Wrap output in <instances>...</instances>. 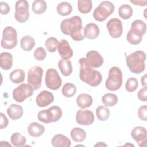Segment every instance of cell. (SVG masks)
Listing matches in <instances>:
<instances>
[{
	"instance_id": "cell-7",
	"label": "cell",
	"mask_w": 147,
	"mask_h": 147,
	"mask_svg": "<svg viewBox=\"0 0 147 147\" xmlns=\"http://www.w3.org/2000/svg\"><path fill=\"white\" fill-rule=\"evenodd\" d=\"M17 44V33L12 26H6L3 30L2 38L1 41V47L5 49H11Z\"/></svg>"
},
{
	"instance_id": "cell-30",
	"label": "cell",
	"mask_w": 147,
	"mask_h": 147,
	"mask_svg": "<svg viewBox=\"0 0 147 147\" xmlns=\"http://www.w3.org/2000/svg\"><path fill=\"white\" fill-rule=\"evenodd\" d=\"M56 10L57 13L62 16H68L72 11V7L68 2H62L57 5Z\"/></svg>"
},
{
	"instance_id": "cell-41",
	"label": "cell",
	"mask_w": 147,
	"mask_h": 147,
	"mask_svg": "<svg viewBox=\"0 0 147 147\" xmlns=\"http://www.w3.org/2000/svg\"><path fill=\"white\" fill-rule=\"evenodd\" d=\"M138 117L142 120L144 121H147V106L144 105L140 107L138 109Z\"/></svg>"
},
{
	"instance_id": "cell-47",
	"label": "cell",
	"mask_w": 147,
	"mask_h": 147,
	"mask_svg": "<svg viewBox=\"0 0 147 147\" xmlns=\"http://www.w3.org/2000/svg\"><path fill=\"white\" fill-rule=\"evenodd\" d=\"M107 145L103 142H99L98 144H95L94 146H107Z\"/></svg>"
},
{
	"instance_id": "cell-27",
	"label": "cell",
	"mask_w": 147,
	"mask_h": 147,
	"mask_svg": "<svg viewBox=\"0 0 147 147\" xmlns=\"http://www.w3.org/2000/svg\"><path fill=\"white\" fill-rule=\"evenodd\" d=\"M25 74L24 71L21 69H17L13 71L9 76L10 80L14 83L18 84L25 80Z\"/></svg>"
},
{
	"instance_id": "cell-13",
	"label": "cell",
	"mask_w": 147,
	"mask_h": 147,
	"mask_svg": "<svg viewBox=\"0 0 147 147\" xmlns=\"http://www.w3.org/2000/svg\"><path fill=\"white\" fill-rule=\"evenodd\" d=\"M75 119L76 122L81 125H90L95 119L94 113L88 110H79L76 114Z\"/></svg>"
},
{
	"instance_id": "cell-6",
	"label": "cell",
	"mask_w": 147,
	"mask_h": 147,
	"mask_svg": "<svg viewBox=\"0 0 147 147\" xmlns=\"http://www.w3.org/2000/svg\"><path fill=\"white\" fill-rule=\"evenodd\" d=\"M114 11L113 3L108 1H102L93 12L94 18L99 22L105 21Z\"/></svg>"
},
{
	"instance_id": "cell-24",
	"label": "cell",
	"mask_w": 147,
	"mask_h": 147,
	"mask_svg": "<svg viewBox=\"0 0 147 147\" xmlns=\"http://www.w3.org/2000/svg\"><path fill=\"white\" fill-rule=\"evenodd\" d=\"M76 103L81 109H86L90 107L93 102L92 96L87 94H81L76 98Z\"/></svg>"
},
{
	"instance_id": "cell-3",
	"label": "cell",
	"mask_w": 147,
	"mask_h": 147,
	"mask_svg": "<svg viewBox=\"0 0 147 147\" xmlns=\"http://www.w3.org/2000/svg\"><path fill=\"white\" fill-rule=\"evenodd\" d=\"M146 53L142 51H136L126 57V65L130 71L135 74H140L145 70Z\"/></svg>"
},
{
	"instance_id": "cell-48",
	"label": "cell",
	"mask_w": 147,
	"mask_h": 147,
	"mask_svg": "<svg viewBox=\"0 0 147 147\" xmlns=\"http://www.w3.org/2000/svg\"><path fill=\"white\" fill-rule=\"evenodd\" d=\"M0 142H1V146H10V147L11 146V145L10 144H9L7 141H1Z\"/></svg>"
},
{
	"instance_id": "cell-35",
	"label": "cell",
	"mask_w": 147,
	"mask_h": 147,
	"mask_svg": "<svg viewBox=\"0 0 147 147\" xmlns=\"http://www.w3.org/2000/svg\"><path fill=\"white\" fill-rule=\"evenodd\" d=\"M63 95L66 98L72 97L76 92V86L71 83H65L61 90Z\"/></svg>"
},
{
	"instance_id": "cell-43",
	"label": "cell",
	"mask_w": 147,
	"mask_h": 147,
	"mask_svg": "<svg viewBox=\"0 0 147 147\" xmlns=\"http://www.w3.org/2000/svg\"><path fill=\"white\" fill-rule=\"evenodd\" d=\"M10 10V8L9 5L4 2H0V12L2 15L7 14Z\"/></svg>"
},
{
	"instance_id": "cell-20",
	"label": "cell",
	"mask_w": 147,
	"mask_h": 147,
	"mask_svg": "<svg viewBox=\"0 0 147 147\" xmlns=\"http://www.w3.org/2000/svg\"><path fill=\"white\" fill-rule=\"evenodd\" d=\"M22 107L17 104H11L7 109V114L13 120H17L20 118L23 115Z\"/></svg>"
},
{
	"instance_id": "cell-16",
	"label": "cell",
	"mask_w": 147,
	"mask_h": 147,
	"mask_svg": "<svg viewBox=\"0 0 147 147\" xmlns=\"http://www.w3.org/2000/svg\"><path fill=\"white\" fill-rule=\"evenodd\" d=\"M53 100L54 96L52 93L46 90L41 91L36 98V103L40 107H44L49 105Z\"/></svg>"
},
{
	"instance_id": "cell-14",
	"label": "cell",
	"mask_w": 147,
	"mask_h": 147,
	"mask_svg": "<svg viewBox=\"0 0 147 147\" xmlns=\"http://www.w3.org/2000/svg\"><path fill=\"white\" fill-rule=\"evenodd\" d=\"M131 136L140 146H146L147 132L145 127L142 126L135 127L131 130Z\"/></svg>"
},
{
	"instance_id": "cell-38",
	"label": "cell",
	"mask_w": 147,
	"mask_h": 147,
	"mask_svg": "<svg viewBox=\"0 0 147 147\" xmlns=\"http://www.w3.org/2000/svg\"><path fill=\"white\" fill-rule=\"evenodd\" d=\"M126 39L128 42L133 45H137L141 42L142 39V36L137 34L130 30L126 35Z\"/></svg>"
},
{
	"instance_id": "cell-21",
	"label": "cell",
	"mask_w": 147,
	"mask_h": 147,
	"mask_svg": "<svg viewBox=\"0 0 147 147\" xmlns=\"http://www.w3.org/2000/svg\"><path fill=\"white\" fill-rule=\"evenodd\" d=\"M13 65V56L9 52H2L0 54V67L3 70L10 69Z\"/></svg>"
},
{
	"instance_id": "cell-17",
	"label": "cell",
	"mask_w": 147,
	"mask_h": 147,
	"mask_svg": "<svg viewBox=\"0 0 147 147\" xmlns=\"http://www.w3.org/2000/svg\"><path fill=\"white\" fill-rule=\"evenodd\" d=\"M57 51L60 56L64 59H69L73 55V51L69 42L65 39H61L59 42Z\"/></svg>"
},
{
	"instance_id": "cell-44",
	"label": "cell",
	"mask_w": 147,
	"mask_h": 147,
	"mask_svg": "<svg viewBox=\"0 0 147 147\" xmlns=\"http://www.w3.org/2000/svg\"><path fill=\"white\" fill-rule=\"evenodd\" d=\"M0 116H1V122H0V129H3L5 127H6L9 124V121L6 116L3 113H0Z\"/></svg>"
},
{
	"instance_id": "cell-5",
	"label": "cell",
	"mask_w": 147,
	"mask_h": 147,
	"mask_svg": "<svg viewBox=\"0 0 147 147\" xmlns=\"http://www.w3.org/2000/svg\"><path fill=\"white\" fill-rule=\"evenodd\" d=\"M62 116V110L57 106H53L47 110H42L38 112V119L44 123H49L58 121Z\"/></svg>"
},
{
	"instance_id": "cell-19",
	"label": "cell",
	"mask_w": 147,
	"mask_h": 147,
	"mask_svg": "<svg viewBox=\"0 0 147 147\" xmlns=\"http://www.w3.org/2000/svg\"><path fill=\"white\" fill-rule=\"evenodd\" d=\"M51 143L54 147H69L71 145L70 140L61 134L54 136L52 138Z\"/></svg>"
},
{
	"instance_id": "cell-11",
	"label": "cell",
	"mask_w": 147,
	"mask_h": 147,
	"mask_svg": "<svg viewBox=\"0 0 147 147\" xmlns=\"http://www.w3.org/2000/svg\"><path fill=\"white\" fill-rule=\"evenodd\" d=\"M45 82L46 86L52 90H58L62 84V80L57 71L53 68H49L47 71Z\"/></svg>"
},
{
	"instance_id": "cell-28",
	"label": "cell",
	"mask_w": 147,
	"mask_h": 147,
	"mask_svg": "<svg viewBox=\"0 0 147 147\" xmlns=\"http://www.w3.org/2000/svg\"><path fill=\"white\" fill-rule=\"evenodd\" d=\"M71 137L74 141L80 142L83 141L86 139V133L83 129L75 127L71 131Z\"/></svg>"
},
{
	"instance_id": "cell-22",
	"label": "cell",
	"mask_w": 147,
	"mask_h": 147,
	"mask_svg": "<svg viewBox=\"0 0 147 147\" xmlns=\"http://www.w3.org/2000/svg\"><path fill=\"white\" fill-rule=\"evenodd\" d=\"M45 131L44 126L38 123V122H32L29 124L28 127V131L29 134L34 137H38L42 135Z\"/></svg>"
},
{
	"instance_id": "cell-1",
	"label": "cell",
	"mask_w": 147,
	"mask_h": 147,
	"mask_svg": "<svg viewBox=\"0 0 147 147\" xmlns=\"http://www.w3.org/2000/svg\"><path fill=\"white\" fill-rule=\"evenodd\" d=\"M82 18L78 16L64 19L60 24L61 32L65 35L71 36L74 40L77 41H82L85 38L82 32Z\"/></svg>"
},
{
	"instance_id": "cell-39",
	"label": "cell",
	"mask_w": 147,
	"mask_h": 147,
	"mask_svg": "<svg viewBox=\"0 0 147 147\" xmlns=\"http://www.w3.org/2000/svg\"><path fill=\"white\" fill-rule=\"evenodd\" d=\"M138 86V82L137 79L134 77H131L127 80L125 84V88L127 91L132 92L137 90Z\"/></svg>"
},
{
	"instance_id": "cell-37",
	"label": "cell",
	"mask_w": 147,
	"mask_h": 147,
	"mask_svg": "<svg viewBox=\"0 0 147 147\" xmlns=\"http://www.w3.org/2000/svg\"><path fill=\"white\" fill-rule=\"evenodd\" d=\"M58 44V40L53 37L48 38L45 42V47H46L47 50L49 52H55L57 48Z\"/></svg>"
},
{
	"instance_id": "cell-23",
	"label": "cell",
	"mask_w": 147,
	"mask_h": 147,
	"mask_svg": "<svg viewBox=\"0 0 147 147\" xmlns=\"http://www.w3.org/2000/svg\"><path fill=\"white\" fill-rule=\"evenodd\" d=\"M58 67L61 73L65 76H68L72 73V63L70 60L61 59L58 62Z\"/></svg>"
},
{
	"instance_id": "cell-31",
	"label": "cell",
	"mask_w": 147,
	"mask_h": 147,
	"mask_svg": "<svg viewBox=\"0 0 147 147\" xmlns=\"http://www.w3.org/2000/svg\"><path fill=\"white\" fill-rule=\"evenodd\" d=\"M92 7V3L91 0H78V10L83 14L90 13Z\"/></svg>"
},
{
	"instance_id": "cell-8",
	"label": "cell",
	"mask_w": 147,
	"mask_h": 147,
	"mask_svg": "<svg viewBox=\"0 0 147 147\" xmlns=\"http://www.w3.org/2000/svg\"><path fill=\"white\" fill-rule=\"evenodd\" d=\"M43 69L38 65L31 68L28 72V83L34 90L39 89L41 86Z\"/></svg>"
},
{
	"instance_id": "cell-26",
	"label": "cell",
	"mask_w": 147,
	"mask_h": 147,
	"mask_svg": "<svg viewBox=\"0 0 147 147\" xmlns=\"http://www.w3.org/2000/svg\"><path fill=\"white\" fill-rule=\"evenodd\" d=\"M20 46L23 50L30 51L35 46V40L30 36L26 35L21 39Z\"/></svg>"
},
{
	"instance_id": "cell-10",
	"label": "cell",
	"mask_w": 147,
	"mask_h": 147,
	"mask_svg": "<svg viewBox=\"0 0 147 147\" xmlns=\"http://www.w3.org/2000/svg\"><path fill=\"white\" fill-rule=\"evenodd\" d=\"M34 89L26 83L21 84L15 88L13 91V98L17 102H23L26 98H30L33 94Z\"/></svg>"
},
{
	"instance_id": "cell-2",
	"label": "cell",
	"mask_w": 147,
	"mask_h": 147,
	"mask_svg": "<svg viewBox=\"0 0 147 147\" xmlns=\"http://www.w3.org/2000/svg\"><path fill=\"white\" fill-rule=\"evenodd\" d=\"M80 65L79 70V78L92 87L98 86L102 82V76L100 72L95 70L87 63L86 58H80L79 60Z\"/></svg>"
},
{
	"instance_id": "cell-33",
	"label": "cell",
	"mask_w": 147,
	"mask_h": 147,
	"mask_svg": "<svg viewBox=\"0 0 147 147\" xmlns=\"http://www.w3.org/2000/svg\"><path fill=\"white\" fill-rule=\"evenodd\" d=\"M118 14L121 18L123 20H127L132 16L133 9L129 5H122L119 7Z\"/></svg>"
},
{
	"instance_id": "cell-4",
	"label": "cell",
	"mask_w": 147,
	"mask_h": 147,
	"mask_svg": "<svg viewBox=\"0 0 147 147\" xmlns=\"http://www.w3.org/2000/svg\"><path fill=\"white\" fill-rule=\"evenodd\" d=\"M122 84V72L121 69L116 66L112 67L109 71V76L106 80V88L111 91L120 88Z\"/></svg>"
},
{
	"instance_id": "cell-36",
	"label": "cell",
	"mask_w": 147,
	"mask_h": 147,
	"mask_svg": "<svg viewBox=\"0 0 147 147\" xmlns=\"http://www.w3.org/2000/svg\"><path fill=\"white\" fill-rule=\"evenodd\" d=\"M96 114L99 121H105L110 116V110L104 106H99L96 109Z\"/></svg>"
},
{
	"instance_id": "cell-25",
	"label": "cell",
	"mask_w": 147,
	"mask_h": 147,
	"mask_svg": "<svg viewBox=\"0 0 147 147\" xmlns=\"http://www.w3.org/2000/svg\"><path fill=\"white\" fill-rule=\"evenodd\" d=\"M130 30L135 33L143 36L146 31V24L141 20H136L132 22Z\"/></svg>"
},
{
	"instance_id": "cell-15",
	"label": "cell",
	"mask_w": 147,
	"mask_h": 147,
	"mask_svg": "<svg viewBox=\"0 0 147 147\" xmlns=\"http://www.w3.org/2000/svg\"><path fill=\"white\" fill-rule=\"evenodd\" d=\"M86 59L88 64L92 68H99L103 64V58L96 51L91 50L86 54Z\"/></svg>"
},
{
	"instance_id": "cell-42",
	"label": "cell",
	"mask_w": 147,
	"mask_h": 147,
	"mask_svg": "<svg viewBox=\"0 0 147 147\" xmlns=\"http://www.w3.org/2000/svg\"><path fill=\"white\" fill-rule=\"evenodd\" d=\"M137 97L138 99L142 102H146L147 100V88L144 87L140 89L137 93Z\"/></svg>"
},
{
	"instance_id": "cell-34",
	"label": "cell",
	"mask_w": 147,
	"mask_h": 147,
	"mask_svg": "<svg viewBox=\"0 0 147 147\" xmlns=\"http://www.w3.org/2000/svg\"><path fill=\"white\" fill-rule=\"evenodd\" d=\"M10 141L14 146L18 147L24 146L26 141L25 137L21 136V133L16 132L12 134L10 137Z\"/></svg>"
},
{
	"instance_id": "cell-46",
	"label": "cell",
	"mask_w": 147,
	"mask_h": 147,
	"mask_svg": "<svg viewBox=\"0 0 147 147\" xmlns=\"http://www.w3.org/2000/svg\"><path fill=\"white\" fill-rule=\"evenodd\" d=\"M141 84L144 87H146V75H144L141 77Z\"/></svg>"
},
{
	"instance_id": "cell-40",
	"label": "cell",
	"mask_w": 147,
	"mask_h": 147,
	"mask_svg": "<svg viewBox=\"0 0 147 147\" xmlns=\"http://www.w3.org/2000/svg\"><path fill=\"white\" fill-rule=\"evenodd\" d=\"M47 56V52L42 47H38L34 52V58L38 61H42L45 59Z\"/></svg>"
},
{
	"instance_id": "cell-12",
	"label": "cell",
	"mask_w": 147,
	"mask_h": 147,
	"mask_svg": "<svg viewBox=\"0 0 147 147\" xmlns=\"http://www.w3.org/2000/svg\"><path fill=\"white\" fill-rule=\"evenodd\" d=\"M109 35L114 38H118L121 36L123 32L122 21L117 18H112L106 24Z\"/></svg>"
},
{
	"instance_id": "cell-32",
	"label": "cell",
	"mask_w": 147,
	"mask_h": 147,
	"mask_svg": "<svg viewBox=\"0 0 147 147\" xmlns=\"http://www.w3.org/2000/svg\"><path fill=\"white\" fill-rule=\"evenodd\" d=\"M118 97L116 95L112 93L105 94L102 98V101L106 107L113 106L118 102Z\"/></svg>"
},
{
	"instance_id": "cell-29",
	"label": "cell",
	"mask_w": 147,
	"mask_h": 147,
	"mask_svg": "<svg viewBox=\"0 0 147 147\" xmlns=\"http://www.w3.org/2000/svg\"><path fill=\"white\" fill-rule=\"evenodd\" d=\"M47 8V3L43 0H35L32 5V11L36 14H42L46 11Z\"/></svg>"
},
{
	"instance_id": "cell-9",
	"label": "cell",
	"mask_w": 147,
	"mask_h": 147,
	"mask_svg": "<svg viewBox=\"0 0 147 147\" xmlns=\"http://www.w3.org/2000/svg\"><path fill=\"white\" fill-rule=\"evenodd\" d=\"M29 17V3L26 0H19L15 4L14 18L20 23L28 21Z\"/></svg>"
},
{
	"instance_id": "cell-45",
	"label": "cell",
	"mask_w": 147,
	"mask_h": 147,
	"mask_svg": "<svg viewBox=\"0 0 147 147\" xmlns=\"http://www.w3.org/2000/svg\"><path fill=\"white\" fill-rule=\"evenodd\" d=\"M130 2L136 5H138L140 6H145L147 4V1H130Z\"/></svg>"
},
{
	"instance_id": "cell-18",
	"label": "cell",
	"mask_w": 147,
	"mask_h": 147,
	"mask_svg": "<svg viewBox=\"0 0 147 147\" xmlns=\"http://www.w3.org/2000/svg\"><path fill=\"white\" fill-rule=\"evenodd\" d=\"M100 30L98 26L94 23H89L84 28V36L89 39H95L99 34Z\"/></svg>"
}]
</instances>
